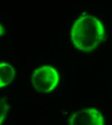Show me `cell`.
<instances>
[{
    "label": "cell",
    "instance_id": "obj_1",
    "mask_svg": "<svg viewBox=\"0 0 112 125\" xmlns=\"http://www.w3.org/2000/svg\"><path fill=\"white\" fill-rule=\"evenodd\" d=\"M70 36L71 42L76 49L85 52H93L104 41L103 22L94 16H81L74 22Z\"/></svg>",
    "mask_w": 112,
    "mask_h": 125
},
{
    "label": "cell",
    "instance_id": "obj_2",
    "mask_svg": "<svg viewBox=\"0 0 112 125\" xmlns=\"http://www.w3.org/2000/svg\"><path fill=\"white\" fill-rule=\"evenodd\" d=\"M60 76L56 68L44 65L36 68L33 72L32 82L34 89L39 93L47 94L52 92L58 86Z\"/></svg>",
    "mask_w": 112,
    "mask_h": 125
},
{
    "label": "cell",
    "instance_id": "obj_3",
    "mask_svg": "<svg viewBox=\"0 0 112 125\" xmlns=\"http://www.w3.org/2000/svg\"><path fill=\"white\" fill-rule=\"evenodd\" d=\"M71 125H103L105 123L100 112L94 108H84L73 113L68 119Z\"/></svg>",
    "mask_w": 112,
    "mask_h": 125
},
{
    "label": "cell",
    "instance_id": "obj_4",
    "mask_svg": "<svg viewBox=\"0 0 112 125\" xmlns=\"http://www.w3.org/2000/svg\"><path fill=\"white\" fill-rule=\"evenodd\" d=\"M16 76L14 67L5 62H0V88L10 84Z\"/></svg>",
    "mask_w": 112,
    "mask_h": 125
},
{
    "label": "cell",
    "instance_id": "obj_5",
    "mask_svg": "<svg viewBox=\"0 0 112 125\" xmlns=\"http://www.w3.org/2000/svg\"><path fill=\"white\" fill-rule=\"evenodd\" d=\"M10 109V105L6 99L0 97V125L3 124Z\"/></svg>",
    "mask_w": 112,
    "mask_h": 125
},
{
    "label": "cell",
    "instance_id": "obj_6",
    "mask_svg": "<svg viewBox=\"0 0 112 125\" xmlns=\"http://www.w3.org/2000/svg\"><path fill=\"white\" fill-rule=\"evenodd\" d=\"M5 33V30L4 27L0 23V37L4 36Z\"/></svg>",
    "mask_w": 112,
    "mask_h": 125
}]
</instances>
